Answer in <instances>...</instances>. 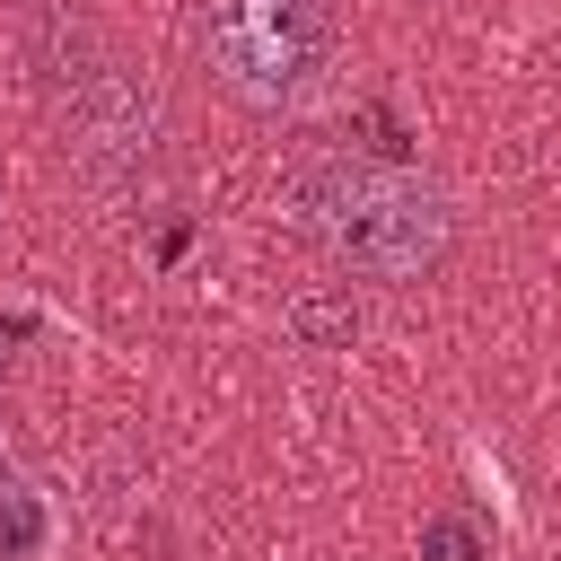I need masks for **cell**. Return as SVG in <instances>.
I'll return each instance as SVG.
<instances>
[{"instance_id": "obj_1", "label": "cell", "mask_w": 561, "mask_h": 561, "mask_svg": "<svg viewBox=\"0 0 561 561\" xmlns=\"http://www.w3.org/2000/svg\"><path fill=\"white\" fill-rule=\"evenodd\" d=\"M289 219L359 289H421L465 245V210L438 175L403 158H359V149L289 158Z\"/></svg>"}, {"instance_id": "obj_2", "label": "cell", "mask_w": 561, "mask_h": 561, "mask_svg": "<svg viewBox=\"0 0 561 561\" xmlns=\"http://www.w3.org/2000/svg\"><path fill=\"white\" fill-rule=\"evenodd\" d=\"M193 70L237 105V114H298L324 96L342 61V0H193L184 9Z\"/></svg>"}, {"instance_id": "obj_3", "label": "cell", "mask_w": 561, "mask_h": 561, "mask_svg": "<svg viewBox=\"0 0 561 561\" xmlns=\"http://www.w3.org/2000/svg\"><path fill=\"white\" fill-rule=\"evenodd\" d=\"M53 140H61V167L79 175V184H96V193H114V202H149L158 184H167V158H175V123H167V96H158V79H140L123 53L96 70V79H79L53 114Z\"/></svg>"}, {"instance_id": "obj_4", "label": "cell", "mask_w": 561, "mask_h": 561, "mask_svg": "<svg viewBox=\"0 0 561 561\" xmlns=\"http://www.w3.org/2000/svg\"><path fill=\"white\" fill-rule=\"evenodd\" d=\"M9 53L26 70L35 114H53L79 79H96L114 61V35H105L96 0H9Z\"/></svg>"}, {"instance_id": "obj_5", "label": "cell", "mask_w": 561, "mask_h": 561, "mask_svg": "<svg viewBox=\"0 0 561 561\" xmlns=\"http://www.w3.org/2000/svg\"><path fill=\"white\" fill-rule=\"evenodd\" d=\"M44 552V500L18 465V447L0 438V561H35Z\"/></svg>"}]
</instances>
